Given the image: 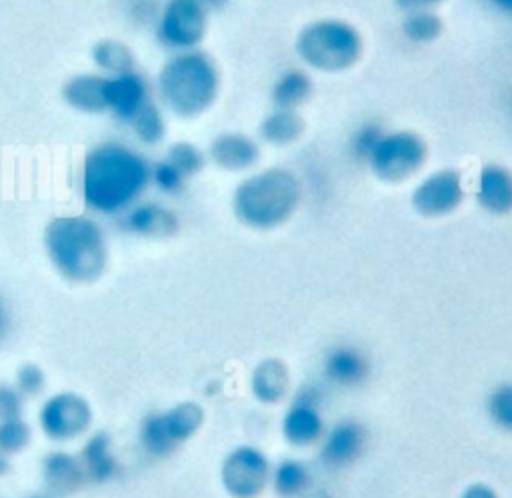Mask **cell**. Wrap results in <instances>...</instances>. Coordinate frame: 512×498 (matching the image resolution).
Wrapping results in <instances>:
<instances>
[{
    "label": "cell",
    "instance_id": "cell-1",
    "mask_svg": "<svg viewBox=\"0 0 512 498\" xmlns=\"http://www.w3.org/2000/svg\"><path fill=\"white\" fill-rule=\"evenodd\" d=\"M150 160L120 140L94 144L82 156L78 192L92 216H120L150 188Z\"/></svg>",
    "mask_w": 512,
    "mask_h": 498
},
{
    "label": "cell",
    "instance_id": "cell-2",
    "mask_svg": "<svg viewBox=\"0 0 512 498\" xmlns=\"http://www.w3.org/2000/svg\"><path fill=\"white\" fill-rule=\"evenodd\" d=\"M42 248L52 270L70 284L100 280L110 262L106 232L88 212L52 216L42 230Z\"/></svg>",
    "mask_w": 512,
    "mask_h": 498
},
{
    "label": "cell",
    "instance_id": "cell-3",
    "mask_svg": "<svg viewBox=\"0 0 512 498\" xmlns=\"http://www.w3.org/2000/svg\"><path fill=\"white\" fill-rule=\"evenodd\" d=\"M222 74L218 62L202 48L170 54L156 72L154 96L166 114L192 120L218 100Z\"/></svg>",
    "mask_w": 512,
    "mask_h": 498
},
{
    "label": "cell",
    "instance_id": "cell-4",
    "mask_svg": "<svg viewBox=\"0 0 512 498\" xmlns=\"http://www.w3.org/2000/svg\"><path fill=\"white\" fill-rule=\"evenodd\" d=\"M300 178L284 166H268L246 174L232 192L234 218L252 230H274L286 224L300 206Z\"/></svg>",
    "mask_w": 512,
    "mask_h": 498
},
{
    "label": "cell",
    "instance_id": "cell-5",
    "mask_svg": "<svg viewBox=\"0 0 512 498\" xmlns=\"http://www.w3.org/2000/svg\"><path fill=\"white\" fill-rule=\"evenodd\" d=\"M298 60L316 72L338 74L356 66L364 52V38L356 24L336 16L306 22L296 38Z\"/></svg>",
    "mask_w": 512,
    "mask_h": 498
},
{
    "label": "cell",
    "instance_id": "cell-6",
    "mask_svg": "<svg viewBox=\"0 0 512 498\" xmlns=\"http://www.w3.org/2000/svg\"><path fill=\"white\" fill-rule=\"evenodd\" d=\"M428 158V144L422 134L410 128L386 130L366 160L370 172L388 184L416 176Z\"/></svg>",
    "mask_w": 512,
    "mask_h": 498
},
{
    "label": "cell",
    "instance_id": "cell-7",
    "mask_svg": "<svg viewBox=\"0 0 512 498\" xmlns=\"http://www.w3.org/2000/svg\"><path fill=\"white\" fill-rule=\"evenodd\" d=\"M94 422V410L86 396L74 390L48 394L36 412L42 436L54 444H68L84 438Z\"/></svg>",
    "mask_w": 512,
    "mask_h": 498
},
{
    "label": "cell",
    "instance_id": "cell-8",
    "mask_svg": "<svg viewBox=\"0 0 512 498\" xmlns=\"http://www.w3.org/2000/svg\"><path fill=\"white\" fill-rule=\"evenodd\" d=\"M208 16L196 0H164L152 24L154 38L170 54L200 48L208 34Z\"/></svg>",
    "mask_w": 512,
    "mask_h": 498
},
{
    "label": "cell",
    "instance_id": "cell-9",
    "mask_svg": "<svg viewBox=\"0 0 512 498\" xmlns=\"http://www.w3.org/2000/svg\"><path fill=\"white\" fill-rule=\"evenodd\" d=\"M270 460L252 444L234 446L220 464V484L230 498H258L270 484Z\"/></svg>",
    "mask_w": 512,
    "mask_h": 498
},
{
    "label": "cell",
    "instance_id": "cell-10",
    "mask_svg": "<svg viewBox=\"0 0 512 498\" xmlns=\"http://www.w3.org/2000/svg\"><path fill=\"white\" fill-rule=\"evenodd\" d=\"M464 198L466 188L460 170L444 166L418 180L410 194V206L424 218H442L456 212Z\"/></svg>",
    "mask_w": 512,
    "mask_h": 498
},
{
    "label": "cell",
    "instance_id": "cell-11",
    "mask_svg": "<svg viewBox=\"0 0 512 498\" xmlns=\"http://www.w3.org/2000/svg\"><path fill=\"white\" fill-rule=\"evenodd\" d=\"M324 392L316 384H302L296 388L280 422L282 438L296 448H306L320 442L326 424L322 418Z\"/></svg>",
    "mask_w": 512,
    "mask_h": 498
},
{
    "label": "cell",
    "instance_id": "cell-12",
    "mask_svg": "<svg viewBox=\"0 0 512 498\" xmlns=\"http://www.w3.org/2000/svg\"><path fill=\"white\" fill-rule=\"evenodd\" d=\"M152 98V84L138 68L124 74L106 76L104 80L106 114H110L116 122L128 124Z\"/></svg>",
    "mask_w": 512,
    "mask_h": 498
},
{
    "label": "cell",
    "instance_id": "cell-13",
    "mask_svg": "<svg viewBox=\"0 0 512 498\" xmlns=\"http://www.w3.org/2000/svg\"><path fill=\"white\" fill-rule=\"evenodd\" d=\"M260 156V142L254 136L238 130L216 134L206 148L208 162L230 174L250 172L260 162Z\"/></svg>",
    "mask_w": 512,
    "mask_h": 498
},
{
    "label": "cell",
    "instance_id": "cell-14",
    "mask_svg": "<svg viewBox=\"0 0 512 498\" xmlns=\"http://www.w3.org/2000/svg\"><path fill=\"white\" fill-rule=\"evenodd\" d=\"M366 446V428L354 418H342L320 438V462L326 468H346L360 458Z\"/></svg>",
    "mask_w": 512,
    "mask_h": 498
},
{
    "label": "cell",
    "instance_id": "cell-15",
    "mask_svg": "<svg viewBox=\"0 0 512 498\" xmlns=\"http://www.w3.org/2000/svg\"><path fill=\"white\" fill-rule=\"evenodd\" d=\"M118 220L124 232L140 238H170L180 228L176 212L156 200H138Z\"/></svg>",
    "mask_w": 512,
    "mask_h": 498
},
{
    "label": "cell",
    "instance_id": "cell-16",
    "mask_svg": "<svg viewBox=\"0 0 512 498\" xmlns=\"http://www.w3.org/2000/svg\"><path fill=\"white\" fill-rule=\"evenodd\" d=\"M476 204L492 214L506 216L512 212V170L498 162H486L478 168L474 180Z\"/></svg>",
    "mask_w": 512,
    "mask_h": 498
},
{
    "label": "cell",
    "instance_id": "cell-17",
    "mask_svg": "<svg viewBox=\"0 0 512 498\" xmlns=\"http://www.w3.org/2000/svg\"><path fill=\"white\" fill-rule=\"evenodd\" d=\"M80 464L84 468L86 482L90 484H106L116 478L120 464L114 454L112 434L106 430L88 432L78 450Z\"/></svg>",
    "mask_w": 512,
    "mask_h": 498
},
{
    "label": "cell",
    "instance_id": "cell-18",
    "mask_svg": "<svg viewBox=\"0 0 512 498\" xmlns=\"http://www.w3.org/2000/svg\"><path fill=\"white\" fill-rule=\"evenodd\" d=\"M324 378L338 388H356L370 374L368 356L354 344L332 346L322 360Z\"/></svg>",
    "mask_w": 512,
    "mask_h": 498
},
{
    "label": "cell",
    "instance_id": "cell-19",
    "mask_svg": "<svg viewBox=\"0 0 512 498\" xmlns=\"http://www.w3.org/2000/svg\"><path fill=\"white\" fill-rule=\"evenodd\" d=\"M40 474L44 486L58 496L72 494L86 484L84 468L80 464L78 454L68 452L64 448H54L46 452L40 460Z\"/></svg>",
    "mask_w": 512,
    "mask_h": 498
},
{
    "label": "cell",
    "instance_id": "cell-20",
    "mask_svg": "<svg viewBox=\"0 0 512 498\" xmlns=\"http://www.w3.org/2000/svg\"><path fill=\"white\" fill-rule=\"evenodd\" d=\"M104 80L106 76L90 70L68 76L60 88L62 102L80 114H106L104 102Z\"/></svg>",
    "mask_w": 512,
    "mask_h": 498
},
{
    "label": "cell",
    "instance_id": "cell-21",
    "mask_svg": "<svg viewBox=\"0 0 512 498\" xmlns=\"http://www.w3.org/2000/svg\"><path fill=\"white\" fill-rule=\"evenodd\" d=\"M306 130V122L298 110L272 108L258 122V140L266 146L286 148L296 144Z\"/></svg>",
    "mask_w": 512,
    "mask_h": 498
},
{
    "label": "cell",
    "instance_id": "cell-22",
    "mask_svg": "<svg viewBox=\"0 0 512 498\" xmlns=\"http://www.w3.org/2000/svg\"><path fill=\"white\" fill-rule=\"evenodd\" d=\"M314 92V80L306 68L292 66L282 70L270 88V102L274 108L298 110L304 102L310 100Z\"/></svg>",
    "mask_w": 512,
    "mask_h": 498
},
{
    "label": "cell",
    "instance_id": "cell-23",
    "mask_svg": "<svg viewBox=\"0 0 512 498\" xmlns=\"http://www.w3.org/2000/svg\"><path fill=\"white\" fill-rule=\"evenodd\" d=\"M90 62L94 72L102 76H116L136 70V54L132 46L116 36L98 38L90 46Z\"/></svg>",
    "mask_w": 512,
    "mask_h": 498
},
{
    "label": "cell",
    "instance_id": "cell-24",
    "mask_svg": "<svg viewBox=\"0 0 512 498\" xmlns=\"http://www.w3.org/2000/svg\"><path fill=\"white\" fill-rule=\"evenodd\" d=\"M290 386V374L280 358H264L250 374V392L262 404H276Z\"/></svg>",
    "mask_w": 512,
    "mask_h": 498
},
{
    "label": "cell",
    "instance_id": "cell-25",
    "mask_svg": "<svg viewBox=\"0 0 512 498\" xmlns=\"http://www.w3.org/2000/svg\"><path fill=\"white\" fill-rule=\"evenodd\" d=\"M162 412L164 426L176 446L188 442L204 424L206 412L194 400H180Z\"/></svg>",
    "mask_w": 512,
    "mask_h": 498
},
{
    "label": "cell",
    "instance_id": "cell-26",
    "mask_svg": "<svg viewBox=\"0 0 512 498\" xmlns=\"http://www.w3.org/2000/svg\"><path fill=\"white\" fill-rule=\"evenodd\" d=\"M132 132V138L146 148H154L164 142L168 134V120L164 108L152 98L142 110L136 112V116L126 124Z\"/></svg>",
    "mask_w": 512,
    "mask_h": 498
},
{
    "label": "cell",
    "instance_id": "cell-27",
    "mask_svg": "<svg viewBox=\"0 0 512 498\" xmlns=\"http://www.w3.org/2000/svg\"><path fill=\"white\" fill-rule=\"evenodd\" d=\"M270 486L280 498H298L310 486V470L298 458H284L272 466Z\"/></svg>",
    "mask_w": 512,
    "mask_h": 498
},
{
    "label": "cell",
    "instance_id": "cell-28",
    "mask_svg": "<svg viewBox=\"0 0 512 498\" xmlns=\"http://www.w3.org/2000/svg\"><path fill=\"white\" fill-rule=\"evenodd\" d=\"M138 444L152 458H166L178 448L164 426L162 412H148L142 416L138 424Z\"/></svg>",
    "mask_w": 512,
    "mask_h": 498
},
{
    "label": "cell",
    "instance_id": "cell-29",
    "mask_svg": "<svg viewBox=\"0 0 512 498\" xmlns=\"http://www.w3.org/2000/svg\"><path fill=\"white\" fill-rule=\"evenodd\" d=\"M400 32L412 44H430L442 36L444 20L436 10L404 12Z\"/></svg>",
    "mask_w": 512,
    "mask_h": 498
},
{
    "label": "cell",
    "instance_id": "cell-30",
    "mask_svg": "<svg viewBox=\"0 0 512 498\" xmlns=\"http://www.w3.org/2000/svg\"><path fill=\"white\" fill-rule=\"evenodd\" d=\"M164 158L174 164L186 178H192L204 170L208 164L206 150H202L198 144L190 140H176L166 148Z\"/></svg>",
    "mask_w": 512,
    "mask_h": 498
},
{
    "label": "cell",
    "instance_id": "cell-31",
    "mask_svg": "<svg viewBox=\"0 0 512 498\" xmlns=\"http://www.w3.org/2000/svg\"><path fill=\"white\" fill-rule=\"evenodd\" d=\"M32 442V426L22 418L0 420V454L10 458L22 454Z\"/></svg>",
    "mask_w": 512,
    "mask_h": 498
},
{
    "label": "cell",
    "instance_id": "cell-32",
    "mask_svg": "<svg viewBox=\"0 0 512 498\" xmlns=\"http://www.w3.org/2000/svg\"><path fill=\"white\" fill-rule=\"evenodd\" d=\"M484 408H486L488 420L496 428L504 432H512V382L496 384L488 392Z\"/></svg>",
    "mask_w": 512,
    "mask_h": 498
},
{
    "label": "cell",
    "instance_id": "cell-33",
    "mask_svg": "<svg viewBox=\"0 0 512 498\" xmlns=\"http://www.w3.org/2000/svg\"><path fill=\"white\" fill-rule=\"evenodd\" d=\"M188 178L166 158H160L150 164V186L164 196H176L184 190Z\"/></svg>",
    "mask_w": 512,
    "mask_h": 498
},
{
    "label": "cell",
    "instance_id": "cell-34",
    "mask_svg": "<svg viewBox=\"0 0 512 498\" xmlns=\"http://www.w3.org/2000/svg\"><path fill=\"white\" fill-rule=\"evenodd\" d=\"M386 130L382 128L380 122L376 120H366L362 124H358V128L352 132L350 140H348V152L354 160L364 162L368 160V156L372 154V150L376 148L378 140L382 138Z\"/></svg>",
    "mask_w": 512,
    "mask_h": 498
},
{
    "label": "cell",
    "instance_id": "cell-35",
    "mask_svg": "<svg viewBox=\"0 0 512 498\" xmlns=\"http://www.w3.org/2000/svg\"><path fill=\"white\" fill-rule=\"evenodd\" d=\"M48 376L46 370L36 362H22L14 372V386L24 398H34L46 390Z\"/></svg>",
    "mask_w": 512,
    "mask_h": 498
},
{
    "label": "cell",
    "instance_id": "cell-36",
    "mask_svg": "<svg viewBox=\"0 0 512 498\" xmlns=\"http://www.w3.org/2000/svg\"><path fill=\"white\" fill-rule=\"evenodd\" d=\"M160 4L162 2L158 0H120V10L130 24L144 26V24H154Z\"/></svg>",
    "mask_w": 512,
    "mask_h": 498
},
{
    "label": "cell",
    "instance_id": "cell-37",
    "mask_svg": "<svg viewBox=\"0 0 512 498\" xmlns=\"http://www.w3.org/2000/svg\"><path fill=\"white\" fill-rule=\"evenodd\" d=\"M24 400L14 382H0V420L22 416Z\"/></svg>",
    "mask_w": 512,
    "mask_h": 498
},
{
    "label": "cell",
    "instance_id": "cell-38",
    "mask_svg": "<svg viewBox=\"0 0 512 498\" xmlns=\"http://www.w3.org/2000/svg\"><path fill=\"white\" fill-rule=\"evenodd\" d=\"M460 498H498V494L486 482H472L460 492Z\"/></svg>",
    "mask_w": 512,
    "mask_h": 498
},
{
    "label": "cell",
    "instance_id": "cell-39",
    "mask_svg": "<svg viewBox=\"0 0 512 498\" xmlns=\"http://www.w3.org/2000/svg\"><path fill=\"white\" fill-rule=\"evenodd\" d=\"M444 0H394L396 8L402 12H412V10H434L438 4Z\"/></svg>",
    "mask_w": 512,
    "mask_h": 498
},
{
    "label": "cell",
    "instance_id": "cell-40",
    "mask_svg": "<svg viewBox=\"0 0 512 498\" xmlns=\"http://www.w3.org/2000/svg\"><path fill=\"white\" fill-rule=\"evenodd\" d=\"M208 14L210 12H216V10H222L226 4H228V0H196Z\"/></svg>",
    "mask_w": 512,
    "mask_h": 498
},
{
    "label": "cell",
    "instance_id": "cell-41",
    "mask_svg": "<svg viewBox=\"0 0 512 498\" xmlns=\"http://www.w3.org/2000/svg\"><path fill=\"white\" fill-rule=\"evenodd\" d=\"M496 10L504 14H512V0H488Z\"/></svg>",
    "mask_w": 512,
    "mask_h": 498
},
{
    "label": "cell",
    "instance_id": "cell-42",
    "mask_svg": "<svg viewBox=\"0 0 512 498\" xmlns=\"http://www.w3.org/2000/svg\"><path fill=\"white\" fill-rule=\"evenodd\" d=\"M6 326H8V312H6L4 304L0 302V338H2L4 332H6Z\"/></svg>",
    "mask_w": 512,
    "mask_h": 498
},
{
    "label": "cell",
    "instance_id": "cell-43",
    "mask_svg": "<svg viewBox=\"0 0 512 498\" xmlns=\"http://www.w3.org/2000/svg\"><path fill=\"white\" fill-rule=\"evenodd\" d=\"M8 468H10V460H8L6 456H2V454H0V476H2V474H6V472H8Z\"/></svg>",
    "mask_w": 512,
    "mask_h": 498
},
{
    "label": "cell",
    "instance_id": "cell-44",
    "mask_svg": "<svg viewBox=\"0 0 512 498\" xmlns=\"http://www.w3.org/2000/svg\"><path fill=\"white\" fill-rule=\"evenodd\" d=\"M28 498H48V496H42V494H32V496H28Z\"/></svg>",
    "mask_w": 512,
    "mask_h": 498
}]
</instances>
